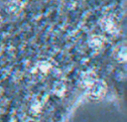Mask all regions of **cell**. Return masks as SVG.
Returning a JSON list of instances; mask_svg holds the SVG:
<instances>
[{"label":"cell","instance_id":"1","mask_svg":"<svg viewBox=\"0 0 127 122\" xmlns=\"http://www.w3.org/2000/svg\"><path fill=\"white\" fill-rule=\"evenodd\" d=\"M105 92V84L101 81H93L90 84L89 88V94L93 98H99L101 97Z\"/></svg>","mask_w":127,"mask_h":122}]
</instances>
